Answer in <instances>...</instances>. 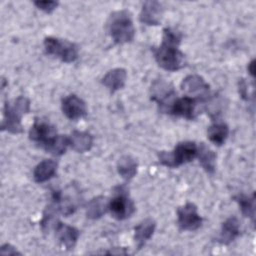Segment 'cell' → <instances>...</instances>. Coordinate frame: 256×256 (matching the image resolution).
Wrapping results in <instances>:
<instances>
[{
	"mask_svg": "<svg viewBox=\"0 0 256 256\" xmlns=\"http://www.w3.org/2000/svg\"><path fill=\"white\" fill-rule=\"evenodd\" d=\"M181 34L167 27L163 30L162 44L154 49V57L160 67L167 71H177L186 65L185 55L178 49Z\"/></svg>",
	"mask_w": 256,
	"mask_h": 256,
	"instance_id": "cell-1",
	"label": "cell"
},
{
	"mask_svg": "<svg viewBox=\"0 0 256 256\" xmlns=\"http://www.w3.org/2000/svg\"><path fill=\"white\" fill-rule=\"evenodd\" d=\"M30 110V100L25 96H19L13 101H6L4 104V118L1 129L13 134L23 131L21 125L22 116Z\"/></svg>",
	"mask_w": 256,
	"mask_h": 256,
	"instance_id": "cell-2",
	"label": "cell"
},
{
	"mask_svg": "<svg viewBox=\"0 0 256 256\" xmlns=\"http://www.w3.org/2000/svg\"><path fill=\"white\" fill-rule=\"evenodd\" d=\"M108 32L117 44L129 43L134 39L135 28L128 11L120 10L113 12L107 23Z\"/></svg>",
	"mask_w": 256,
	"mask_h": 256,
	"instance_id": "cell-3",
	"label": "cell"
},
{
	"mask_svg": "<svg viewBox=\"0 0 256 256\" xmlns=\"http://www.w3.org/2000/svg\"><path fill=\"white\" fill-rule=\"evenodd\" d=\"M197 156V146L194 142L179 143L172 152L161 151L158 154L159 162L167 167H178L192 161Z\"/></svg>",
	"mask_w": 256,
	"mask_h": 256,
	"instance_id": "cell-4",
	"label": "cell"
},
{
	"mask_svg": "<svg viewBox=\"0 0 256 256\" xmlns=\"http://www.w3.org/2000/svg\"><path fill=\"white\" fill-rule=\"evenodd\" d=\"M108 210L117 220L127 219L134 213V203L129 198L128 192L124 186H118L115 188V195L109 202Z\"/></svg>",
	"mask_w": 256,
	"mask_h": 256,
	"instance_id": "cell-5",
	"label": "cell"
},
{
	"mask_svg": "<svg viewBox=\"0 0 256 256\" xmlns=\"http://www.w3.org/2000/svg\"><path fill=\"white\" fill-rule=\"evenodd\" d=\"M44 47L48 54L59 58L61 61L71 63L78 57V48L74 43L55 37H47Z\"/></svg>",
	"mask_w": 256,
	"mask_h": 256,
	"instance_id": "cell-6",
	"label": "cell"
},
{
	"mask_svg": "<svg viewBox=\"0 0 256 256\" xmlns=\"http://www.w3.org/2000/svg\"><path fill=\"white\" fill-rule=\"evenodd\" d=\"M151 92V99L158 103L161 110L169 112L171 105L175 101L173 98L175 96L173 86L163 79H159L153 83Z\"/></svg>",
	"mask_w": 256,
	"mask_h": 256,
	"instance_id": "cell-7",
	"label": "cell"
},
{
	"mask_svg": "<svg viewBox=\"0 0 256 256\" xmlns=\"http://www.w3.org/2000/svg\"><path fill=\"white\" fill-rule=\"evenodd\" d=\"M178 225L182 230L194 231L202 225V218L197 212V207L193 203H186L177 210Z\"/></svg>",
	"mask_w": 256,
	"mask_h": 256,
	"instance_id": "cell-8",
	"label": "cell"
},
{
	"mask_svg": "<svg viewBox=\"0 0 256 256\" xmlns=\"http://www.w3.org/2000/svg\"><path fill=\"white\" fill-rule=\"evenodd\" d=\"M209 85L205 80L196 74L188 75L181 82V89L187 95L193 96L192 98H199L201 100L207 99L210 93Z\"/></svg>",
	"mask_w": 256,
	"mask_h": 256,
	"instance_id": "cell-9",
	"label": "cell"
},
{
	"mask_svg": "<svg viewBox=\"0 0 256 256\" xmlns=\"http://www.w3.org/2000/svg\"><path fill=\"white\" fill-rule=\"evenodd\" d=\"M62 111L70 120H77L86 115L87 109L85 102L78 96L72 94L62 100Z\"/></svg>",
	"mask_w": 256,
	"mask_h": 256,
	"instance_id": "cell-10",
	"label": "cell"
},
{
	"mask_svg": "<svg viewBox=\"0 0 256 256\" xmlns=\"http://www.w3.org/2000/svg\"><path fill=\"white\" fill-rule=\"evenodd\" d=\"M56 135H57V132L51 124L38 119L35 120L34 124L32 125L29 131V138L32 141L39 143L41 146L46 144L49 140H51Z\"/></svg>",
	"mask_w": 256,
	"mask_h": 256,
	"instance_id": "cell-11",
	"label": "cell"
},
{
	"mask_svg": "<svg viewBox=\"0 0 256 256\" xmlns=\"http://www.w3.org/2000/svg\"><path fill=\"white\" fill-rule=\"evenodd\" d=\"M164 8L162 4L158 1H146L144 2L141 12H140V21L146 25H159Z\"/></svg>",
	"mask_w": 256,
	"mask_h": 256,
	"instance_id": "cell-12",
	"label": "cell"
},
{
	"mask_svg": "<svg viewBox=\"0 0 256 256\" xmlns=\"http://www.w3.org/2000/svg\"><path fill=\"white\" fill-rule=\"evenodd\" d=\"M196 100L190 96L175 99L170 107L169 112L175 116L184 117L186 119H193L195 117Z\"/></svg>",
	"mask_w": 256,
	"mask_h": 256,
	"instance_id": "cell-13",
	"label": "cell"
},
{
	"mask_svg": "<svg viewBox=\"0 0 256 256\" xmlns=\"http://www.w3.org/2000/svg\"><path fill=\"white\" fill-rule=\"evenodd\" d=\"M155 228L156 222L151 218H147L141 221L134 228V242L138 249H141L144 244L152 237Z\"/></svg>",
	"mask_w": 256,
	"mask_h": 256,
	"instance_id": "cell-14",
	"label": "cell"
},
{
	"mask_svg": "<svg viewBox=\"0 0 256 256\" xmlns=\"http://www.w3.org/2000/svg\"><path fill=\"white\" fill-rule=\"evenodd\" d=\"M127 79L126 70L123 68H115L110 70L102 79V84L110 91L114 93L117 90L123 88Z\"/></svg>",
	"mask_w": 256,
	"mask_h": 256,
	"instance_id": "cell-15",
	"label": "cell"
},
{
	"mask_svg": "<svg viewBox=\"0 0 256 256\" xmlns=\"http://www.w3.org/2000/svg\"><path fill=\"white\" fill-rule=\"evenodd\" d=\"M56 233L58 236V239L60 240L61 244L67 249L72 250L74 246L76 245V242L78 240V237L80 235V232L72 226L59 223V225L56 228Z\"/></svg>",
	"mask_w": 256,
	"mask_h": 256,
	"instance_id": "cell-16",
	"label": "cell"
},
{
	"mask_svg": "<svg viewBox=\"0 0 256 256\" xmlns=\"http://www.w3.org/2000/svg\"><path fill=\"white\" fill-rule=\"evenodd\" d=\"M69 145L76 152L83 153L91 149L93 145V137L88 132L75 130L69 137Z\"/></svg>",
	"mask_w": 256,
	"mask_h": 256,
	"instance_id": "cell-17",
	"label": "cell"
},
{
	"mask_svg": "<svg viewBox=\"0 0 256 256\" xmlns=\"http://www.w3.org/2000/svg\"><path fill=\"white\" fill-rule=\"evenodd\" d=\"M239 234L240 223L238 219L236 217H230L222 224L218 241L222 244H230L239 236Z\"/></svg>",
	"mask_w": 256,
	"mask_h": 256,
	"instance_id": "cell-18",
	"label": "cell"
},
{
	"mask_svg": "<svg viewBox=\"0 0 256 256\" xmlns=\"http://www.w3.org/2000/svg\"><path fill=\"white\" fill-rule=\"evenodd\" d=\"M57 162L52 159H45L41 161L34 169L33 178L36 182L42 183L52 178L57 170Z\"/></svg>",
	"mask_w": 256,
	"mask_h": 256,
	"instance_id": "cell-19",
	"label": "cell"
},
{
	"mask_svg": "<svg viewBox=\"0 0 256 256\" xmlns=\"http://www.w3.org/2000/svg\"><path fill=\"white\" fill-rule=\"evenodd\" d=\"M197 156L203 169L207 173H214L216 167V154L204 143L197 146Z\"/></svg>",
	"mask_w": 256,
	"mask_h": 256,
	"instance_id": "cell-20",
	"label": "cell"
},
{
	"mask_svg": "<svg viewBox=\"0 0 256 256\" xmlns=\"http://www.w3.org/2000/svg\"><path fill=\"white\" fill-rule=\"evenodd\" d=\"M109 202L103 196H97L90 200L86 207V216L89 219H98L108 210Z\"/></svg>",
	"mask_w": 256,
	"mask_h": 256,
	"instance_id": "cell-21",
	"label": "cell"
},
{
	"mask_svg": "<svg viewBox=\"0 0 256 256\" xmlns=\"http://www.w3.org/2000/svg\"><path fill=\"white\" fill-rule=\"evenodd\" d=\"M137 166V162L133 157L130 155H124L118 160L117 170L123 179L130 180L136 175Z\"/></svg>",
	"mask_w": 256,
	"mask_h": 256,
	"instance_id": "cell-22",
	"label": "cell"
},
{
	"mask_svg": "<svg viewBox=\"0 0 256 256\" xmlns=\"http://www.w3.org/2000/svg\"><path fill=\"white\" fill-rule=\"evenodd\" d=\"M228 133H229L228 126L222 122H217L212 124L207 131L209 140L217 146H220L225 142L228 136Z\"/></svg>",
	"mask_w": 256,
	"mask_h": 256,
	"instance_id": "cell-23",
	"label": "cell"
},
{
	"mask_svg": "<svg viewBox=\"0 0 256 256\" xmlns=\"http://www.w3.org/2000/svg\"><path fill=\"white\" fill-rule=\"evenodd\" d=\"M69 145V138L65 135H56L49 140L42 147L50 154L54 156H60L65 153L67 146Z\"/></svg>",
	"mask_w": 256,
	"mask_h": 256,
	"instance_id": "cell-24",
	"label": "cell"
},
{
	"mask_svg": "<svg viewBox=\"0 0 256 256\" xmlns=\"http://www.w3.org/2000/svg\"><path fill=\"white\" fill-rule=\"evenodd\" d=\"M234 200L239 204L240 210L245 217L251 218L254 222L255 220V194L252 196H247L245 194H238L234 196Z\"/></svg>",
	"mask_w": 256,
	"mask_h": 256,
	"instance_id": "cell-25",
	"label": "cell"
},
{
	"mask_svg": "<svg viewBox=\"0 0 256 256\" xmlns=\"http://www.w3.org/2000/svg\"><path fill=\"white\" fill-rule=\"evenodd\" d=\"M34 4L37 8L46 13H51L58 6V2L56 1H35Z\"/></svg>",
	"mask_w": 256,
	"mask_h": 256,
	"instance_id": "cell-26",
	"label": "cell"
},
{
	"mask_svg": "<svg viewBox=\"0 0 256 256\" xmlns=\"http://www.w3.org/2000/svg\"><path fill=\"white\" fill-rule=\"evenodd\" d=\"M0 254L1 255H21V253L15 247L7 243L1 246Z\"/></svg>",
	"mask_w": 256,
	"mask_h": 256,
	"instance_id": "cell-27",
	"label": "cell"
},
{
	"mask_svg": "<svg viewBox=\"0 0 256 256\" xmlns=\"http://www.w3.org/2000/svg\"><path fill=\"white\" fill-rule=\"evenodd\" d=\"M248 71L251 74V76L254 77V72H255V60L254 59L248 64Z\"/></svg>",
	"mask_w": 256,
	"mask_h": 256,
	"instance_id": "cell-28",
	"label": "cell"
}]
</instances>
